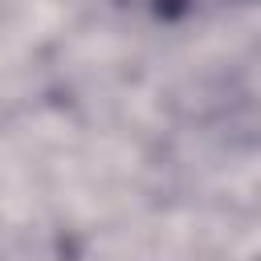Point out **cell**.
I'll use <instances>...</instances> for the list:
<instances>
[]
</instances>
